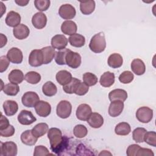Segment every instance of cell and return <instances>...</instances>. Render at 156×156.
I'll return each mask as SVG.
<instances>
[{"label": "cell", "instance_id": "obj_20", "mask_svg": "<svg viewBox=\"0 0 156 156\" xmlns=\"http://www.w3.org/2000/svg\"><path fill=\"white\" fill-rule=\"evenodd\" d=\"M77 27L75 22L71 20H66L63 22L61 26V30L63 34L72 35L77 32Z\"/></svg>", "mask_w": 156, "mask_h": 156}, {"label": "cell", "instance_id": "obj_14", "mask_svg": "<svg viewBox=\"0 0 156 156\" xmlns=\"http://www.w3.org/2000/svg\"><path fill=\"white\" fill-rule=\"evenodd\" d=\"M68 39L63 35L57 34L51 39V46L54 49L62 50L66 48L68 44Z\"/></svg>", "mask_w": 156, "mask_h": 156}, {"label": "cell", "instance_id": "obj_15", "mask_svg": "<svg viewBox=\"0 0 156 156\" xmlns=\"http://www.w3.org/2000/svg\"><path fill=\"white\" fill-rule=\"evenodd\" d=\"M32 23L36 29H41L46 25L47 17L44 13L42 12H37L33 15Z\"/></svg>", "mask_w": 156, "mask_h": 156}, {"label": "cell", "instance_id": "obj_10", "mask_svg": "<svg viewBox=\"0 0 156 156\" xmlns=\"http://www.w3.org/2000/svg\"><path fill=\"white\" fill-rule=\"evenodd\" d=\"M34 107L36 113L41 117H47L51 112L50 104L44 101H39Z\"/></svg>", "mask_w": 156, "mask_h": 156}, {"label": "cell", "instance_id": "obj_48", "mask_svg": "<svg viewBox=\"0 0 156 156\" xmlns=\"http://www.w3.org/2000/svg\"><path fill=\"white\" fill-rule=\"evenodd\" d=\"M10 64V61L7 57L5 55H2L0 57V72L3 73L9 67Z\"/></svg>", "mask_w": 156, "mask_h": 156}, {"label": "cell", "instance_id": "obj_38", "mask_svg": "<svg viewBox=\"0 0 156 156\" xmlns=\"http://www.w3.org/2000/svg\"><path fill=\"white\" fill-rule=\"evenodd\" d=\"M70 51V49L65 48L62 50H59L58 51L55 52V55L54 57L55 61L57 64L59 65H64L66 64L65 57L66 54Z\"/></svg>", "mask_w": 156, "mask_h": 156}, {"label": "cell", "instance_id": "obj_1", "mask_svg": "<svg viewBox=\"0 0 156 156\" xmlns=\"http://www.w3.org/2000/svg\"><path fill=\"white\" fill-rule=\"evenodd\" d=\"M48 138L50 141L51 149L55 154H63L69 146V138L62 136V131L56 127H52L48 131Z\"/></svg>", "mask_w": 156, "mask_h": 156}, {"label": "cell", "instance_id": "obj_35", "mask_svg": "<svg viewBox=\"0 0 156 156\" xmlns=\"http://www.w3.org/2000/svg\"><path fill=\"white\" fill-rule=\"evenodd\" d=\"M146 132V129L143 127H137L132 132L133 140L136 143H138L144 142V137Z\"/></svg>", "mask_w": 156, "mask_h": 156}, {"label": "cell", "instance_id": "obj_30", "mask_svg": "<svg viewBox=\"0 0 156 156\" xmlns=\"http://www.w3.org/2000/svg\"><path fill=\"white\" fill-rule=\"evenodd\" d=\"M49 130L48 126L46 123L40 122L35 125L32 130V134L37 138H40L45 135Z\"/></svg>", "mask_w": 156, "mask_h": 156}, {"label": "cell", "instance_id": "obj_36", "mask_svg": "<svg viewBox=\"0 0 156 156\" xmlns=\"http://www.w3.org/2000/svg\"><path fill=\"white\" fill-rule=\"evenodd\" d=\"M2 90L8 96H16L20 91V88L17 84L9 83L4 85Z\"/></svg>", "mask_w": 156, "mask_h": 156}, {"label": "cell", "instance_id": "obj_34", "mask_svg": "<svg viewBox=\"0 0 156 156\" xmlns=\"http://www.w3.org/2000/svg\"><path fill=\"white\" fill-rule=\"evenodd\" d=\"M130 126L126 122H122L118 124L115 129V132L118 135H127L130 133Z\"/></svg>", "mask_w": 156, "mask_h": 156}, {"label": "cell", "instance_id": "obj_8", "mask_svg": "<svg viewBox=\"0 0 156 156\" xmlns=\"http://www.w3.org/2000/svg\"><path fill=\"white\" fill-rule=\"evenodd\" d=\"M58 14L64 20H71L75 17L76 11L72 5L66 4H63L60 7Z\"/></svg>", "mask_w": 156, "mask_h": 156}, {"label": "cell", "instance_id": "obj_16", "mask_svg": "<svg viewBox=\"0 0 156 156\" xmlns=\"http://www.w3.org/2000/svg\"><path fill=\"white\" fill-rule=\"evenodd\" d=\"M124 109V102L121 101H112L108 107V114L112 117L120 115Z\"/></svg>", "mask_w": 156, "mask_h": 156}, {"label": "cell", "instance_id": "obj_26", "mask_svg": "<svg viewBox=\"0 0 156 156\" xmlns=\"http://www.w3.org/2000/svg\"><path fill=\"white\" fill-rule=\"evenodd\" d=\"M107 63L112 68H118L122 66L123 58L119 54L113 53L108 57Z\"/></svg>", "mask_w": 156, "mask_h": 156}, {"label": "cell", "instance_id": "obj_49", "mask_svg": "<svg viewBox=\"0 0 156 156\" xmlns=\"http://www.w3.org/2000/svg\"><path fill=\"white\" fill-rule=\"evenodd\" d=\"M140 146L136 144H133L130 145L126 151V154L128 156H136V153L139 149L140 148Z\"/></svg>", "mask_w": 156, "mask_h": 156}, {"label": "cell", "instance_id": "obj_11", "mask_svg": "<svg viewBox=\"0 0 156 156\" xmlns=\"http://www.w3.org/2000/svg\"><path fill=\"white\" fill-rule=\"evenodd\" d=\"M92 113L91 107L87 104H80L77 108L76 115L78 119L85 121Z\"/></svg>", "mask_w": 156, "mask_h": 156}, {"label": "cell", "instance_id": "obj_18", "mask_svg": "<svg viewBox=\"0 0 156 156\" xmlns=\"http://www.w3.org/2000/svg\"><path fill=\"white\" fill-rule=\"evenodd\" d=\"M87 121L88 124L94 129L101 127L104 124L103 117L101 115L96 112L91 113Z\"/></svg>", "mask_w": 156, "mask_h": 156}, {"label": "cell", "instance_id": "obj_33", "mask_svg": "<svg viewBox=\"0 0 156 156\" xmlns=\"http://www.w3.org/2000/svg\"><path fill=\"white\" fill-rule=\"evenodd\" d=\"M42 91L45 96L51 97L57 93V88L53 82L51 81H48L43 85Z\"/></svg>", "mask_w": 156, "mask_h": 156}, {"label": "cell", "instance_id": "obj_51", "mask_svg": "<svg viewBox=\"0 0 156 156\" xmlns=\"http://www.w3.org/2000/svg\"><path fill=\"white\" fill-rule=\"evenodd\" d=\"M10 124H9V119L5 117L2 114H1V119H0V130H3L7 127H9Z\"/></svg>", "mask_w": 156, "mask_h": 156}, {"label": "cell", "instance_id": "obj_32", "mask_svg": "<svg viewBox=\"0 0 156 156\" xmlns=\"http://www.w3.org/2000/svg\"><path fill=\"white\" fill-rule=\"evenodd\" d=\"M69 44L74 47L80 48L84 46L85 43V37L79 34H74L69 37L68 38Z\"/></svg>", "mask_w": 156, "mask_h": 156}, {"label": "cell", "instance_id": "obj_3", "mask_svg": "<svg viewBox=\"0 0 156 156\" xmlns=\"http://www.w3.org/2000/svg\"><path fill=\"white\" fill-rule=\"evenodd\" d=\"M72 111V105L71 103L66 100L61 101L57 105V115L62 119L68 118Z\"/></svg>", "mask_w": 156, "mask_h": 156}, {"label": "cell", "instance_id": "obj_54", "mask_svg": "<svg viewBox=\"0 0 156 156\" xmlns=\"http://www.w3.org/2000/svg\"><path fill=\"white\" fill-rule=\"evenodd\" d=\"M99 155H112V154L110 152H109L108 151H102L99 154Z\"/></svg>", "mask_w": 156, "mask_h": 156}, {"label": "cell", "instance_id": "obj_46", "mask_svg": "<svg viewBox=\"0 0 156 156\" xmlns=\"http://www.w3.org/2000/svg\"><path fill=\"white\" fill-rule=\"evenodd\" d=\"M49 151L44 146L40 145V146H37L35 147L34 149V156H45L49 155Z\"/></svg>", "mask_w": 156, "mask_h": 156}, {"label": "cell", "instance_id": "obj_44", "mask_svg": "<svg viewBox=\"0 0 156 156\" xmlns=\"http://www.w3.org/2000/svg\"><path fill=\"white\" fill-rule=\"evenodd\" d=\"M144 141L153 147L156 146V133L154 131L146 132L144 137Z\"/></svg>", "mask_w": 156, "mask_h": 156}, {"label": "cell", "instance_id": "obj_9", "mask_svg": "<svg viewBox=\"0 0 156 156\" xmlns=\"http://www.w3.org/2000/svg\"><path fill=\"white\" fill-rule=\"evenodd\" d=\"M29 63L33 67L40 66L43 64V55L41 49H34L30 52L29 57Z\"/></svg>", "mask_w": 156, "mask_h": 156}, {"label": "cell", "instance_id": "obj_23", "mask_svg": "<svg viewBox=\"0 0 156 156\" xmlns=\"http://www.w3.org/2000/svg\"><path fill=\"white\" fill-rule=\"evenodd\" d=\"M132 71L137 76L143 75L146 71V66L143 60L140 58H135L131 63Z\"/></svg>", "mask_w": 156, "mask_h": 156}, {"label": "cell", "instance_id": "obj_6", "mask_svg": "<svg viewBox=\"0 0 156 156\" xmlns=\"http://www.w3.org/2000/svg\"><path fill=\"white\" fill-rule=\"evenodd\" d=\"M17 145L13 141L1 142V155L2 156H16L17 155Z\"/></svg>", "mask_w": 156, "mask_h": 156}, {"label": "cell", "instance_id": "obj_12", "mask_svg": "<svg viewBox=\"0 0 156 156\" xmlns=\"http://www.w3.org/2000/svg\"><path fill=\"white\" fill-rule=\"evenodd\" d=\"M36 120L37 119L32 113L26 110H21L18 116V121L22 125H30Z\"/></svg>", "mask_w": 156, "mask_h": 156}, {"label": "cell", "instance_id": "obj_41", "mask_svg": "<svg viewBox=\"0 0 156 156\" xmlns=\"http://www.w3.org/2000/svg\"><path fill=\"white\" fill-rule=\"evenodd\" d=\"M80 80L75 77H73L71 80L67 84L63 86V91L68 94H73L74 93V90L77 83Z\"/></svg>", "mask_w": 156, "mask_h": 156}, {"label": "cell", "instance_id": "obj_21", "mask_svg": "<svg viewBox=\"0 0 156 156\" xmlns=\"http://www.w3.org/2000/svg\"><path fill=\"white\" fill-rule=\"evenodd\" d=\"M3 109L7 116H13L17 112L18 105L15 101L7 100L3 103Z\"/></svg>", "mask_w": 156, "mask_h": 156}, {"label": "cell", "instance_id": "obj_2", "mask_svg": "<svg viewBox=\"0 0 156 156\" xmlns=\"http://www.w3.org/2000/svg\"><path fill=\"white\" fill-rule=\"evenodd\" d=\"M89 48L94 53H101L106 48L105 35L102 32L95 34L91 38Z\"/></svg>", "mask_w": 156, "mask_h": 156}, {"label": "cell", "instance_id": "obj_52", "mask_svg": "<svg viewBox=\"0 0 156 156\" xmlns=\"http://www.w3.org/2000/svg\"><path fill=\"white\" fill-rule=\"evenodd\" d=\"M0 36H1V46H0V48H1L6 44L7 41V39L6 36L3 35L2 34H1Z\"/></svg>", "mask_w": 156, "mask_h": 156}, {"label": "cell", "instance_id": "obj_17", "mask_svg": "<svg viewBox=\"0 0 156 156\" xmlns=\"http://www.w3.org/2000/svg\"><path fill=\"white\" fill-rule=\"evenodd\" d=\"M13 33L16 38L18 40H23L29 36L30 30L27 26L23 24H20L13 28Z\"/></svg>", "mask_w": 156, "mask_h": 156}, {"label": "cell", "instance_id": "obj_5", "mask_svg": "<svg viewBox=\"0 0 156 156\" xmlns=\"http://www.w3.org/2000/svg\"><path fill=\"white\" fill-rule=\"evenodd\" d=\"M66 64L71 68L76 69L80 66L82 58L78 52L69 51L66 55L65 57Z\"/></svg>", "mask_w": 156, "mask_h": 156}, {"label": "cell", "instance_id": "obj_4", "mask_svg": "<svg viewBox=\"0 0 156 156\" xmlns=\"http://www.w3.org/2000/svg\"><path fill=\"white\" fill-rule=\"evenodd\" d=\"M136 118L142 123H148L153 118V110L148 107H140L136 110Z\"/></svg>", "mask_w": 156, "mask_h": 156}, {"label": "cell", "instance_id": "obj_13", "mask_svg": "<svg viewBox=\"0 0 156 156\" xmlns=\"http://www.w3.org/2000/svg\"><path fill=\"white\" fill-rule=\"evenodd\" d=\"M7 57L9 61L15 64H20L23 62V55L22 51L18 48H12L7 54Z\"/></svg>", "mask_w": 156, "mask_h": 156}, {"label": "cell", "instance_id": "obj_25", "mask_svg": "<svg viewBox=\"0 0 156 156\" xmlns=\"http://www.w3.org/2000/svg\"><path fill=\"white\" fill-rule=\"evenodd\" d=\"M115 74L110 71H106L100 77L99 83L104 87H110L115 82Z\"/></svg>", "mask_w": 156, "mask_h": 156}, {"label": "cell", "instance_id": "obj_39", "mask_svg": "<svg viewBox=\"0 0 156 156\" xmlns=\"http://www.w3.org/2000/svg\"><path fill=\"white\" fill-rule=\"evenodd\" d=\"M83 82L88 87L94 86L98 83V77L91 73H85L83 75Z\"/></svg>", "mask_w": 156, "mask_h": 156}, {"label": "cell", "instance_id": "obj_42", "mask_svg": "<svg viewBox=\"0 0 156 156\" xmlns=\"http://www.w3.org/2000/svg\"><path fill=\"white\" fill-rule=\"evenodd\" d=\"M88 90L89 87L84 82L83 83L80 81L77 83L74 93L78 96H83L88 93Z\"/></svg>", "mask_w": 156, "mask_h": 156}, {"label": "cell", "instance_id": "obj_43", "mask_svg": "<svg viewBox=\"0 0 156 156\" xmlns=\"http://www.w3.org/2000/svg\"><path fill=\"white\" fill-rule=\"evenodd\" d=\"M134 78L133 74L130 71H125L122 72L119 76V80L124 84L130 83Z\"/></svg>", "mask_w": 156, "mask_h": 156}, {"label": "cell", "instance_id": "obj_27", "mask_svg": "<svg viewBox=\"0 0 156 156\" xmlns=\"http://www.w3.org/2000/svg\"><path fill=\"white\" fill-rule=\"evenodd\" d=\"M55 78L57 82L60 85L63 86L69 83L73 77L69 71L66 70H60L56 74Z\"/></svg>", "mask_w": 156, "mask_h": 156}, {"label": "cell", "instance_id": "obj_22", "mask_svg": "<svg viewBox=\"0 0 156 156\" xmlns=\"http://www.w3.org/2000/svg\"><path fill=\"white\" fill-rule=\"evenodd\" d=\"M108 98L111 102L114 101L124 102L127 98V93L122 89H115L109 93Z\"/></svg>", "mask_w": 156, "mask_h": 156}, {"label": "cell", "instance_id": "obj_45", "mask_svg": "<svg viewBox=\"0 0 156 156\" xmlns=\"http://www.w3.org/2000/svg\"><path fill=\"white\" fill-rule=\"evenodd\" d=\"M49 0H35L34 5L37 10L43 12L47 10L50 6Z\"/></svg>", "mask_w": 156, "mask_h": 156}, {"label": "cell", "instance_id": "obj_28", "mask_svg": "<svg viewBox=\"0 0 156 156\" xmlns=\"http://www.w3.org/2000/svg\"><path fill=\"white\" fill-rule=\"evenodd\" d=\"M43 55V64H48L51 63L55 55V51L52 46H46L41 49Z\"/></svg>", "mask_w": 156, "mask_h": 156}, {"label": "cell", "instance_id": "obj_50", "mask_svg": "<svg viewBox=\"0 0 156 156\" xmlns=\"http://www.w3.org/2000/svg\"><path fill=\"white\" fill-rule=\"evenodd\" d=\"M142 155H148V156H154V154L153 151L148 148H143L140 147L138 151L136 156H142Z\"/></svg>", "mask_w": 156, "mask_h": 156}, {"label": "cell", "instance_id": "obj_37", "mask_svg": "<svg viewBox=\"0 0 156 156\" xmlns=\"http://www.w3.org/2000/svg\"><path fill=\"white\" fill-rule=\"evenodd\" d=\"M24 80L30 84H37L41 80V75L35 71H29L26 74Z\"/></svg>", "mask_w": 156, "mask_h": 156}, {"label": "cell", "instance_id": "obj_7", "mask_svg": "<svg viewBox=\"0 0 156 156\" xmlns=\"http://www.w3.org/2000/svg\"><path fill=\"white\" fill-rule=\"evenodd\" d=\"M40 101L38 95L34 91H27L25 93L21 98L23 105L26 107H34Z\"/></svg>", "mask_w": 156, "mask_h": 156}, {"label": "cell", "instance_id": "obj_19", "mask_svg": "<svg viewBox=\"0 0 156 156\" xmlns=\"http://www.w3.org/2000/svg\"><path fill=\"white\" fill-rule=\"evenodd\" d=\"M21 22V16L20 15L15 12L10 11L5 18V23L8 26L15 27L19 24Z\"/></svg>", "mask_w": 156, "mask_h": 156}, {"label": "cell", "instance_id": "obj_40", "mask_svg": "<svg viewBox=\"0 0 156 156\" xmlns=\"http://www.w3.org/2000/svg\"><path fill=\"white\" fill-rule=\"evenodd\" d=\"M88 133L87 127L82 124L76 125L73 129V133L74 136L78 138H84Z\"/></svg>", "mask_w": 156, "mask_h": 156}, {"label": "cell", "instance_id": "obj_47", "mask_svg": "<svg viewBox=\"0 0 156 156\" xmlns=\"http://www.w3.org/2000/svg\"><path fill=\"white\" fill-rule=\"evenodd\" d=\"M15 132V130L14 127L12 125H10L7 128L3 130H0V135L3 137H10L14 135Z\"/></svg>", "mask_w": 156, "mask_h": 156}, {"label": "cell", "instance_id": "obj_24", "mask_svg": "<svg viewBox=\"0 0 156 156\" xmlns=\"http://www.w3.org/2000/svg\"><path fill=\"white\" fill-rule=\"evenodd\" d=\"M37 140L38 138L32 134L31 130H25L21 135V142L27 146H34L37 143Z\"/></svg>", "mask_w": 156, "mask_h": 156}, {"label": "cell", "instance_id": "obj_31", "mask_svg": "<svg viewBox=\"0 0 156 156\" xmlns=\"http://www.w3.org/2000/svg\"><path fill=\"white\" fill-rule=\"evenodd\" d=\"M95 9L94 1L80 2V10L82 14L88 15L92 13Z\"/></svg>", "mask_w": 156, "mask_h": 156}, {"label": "cell", "instance_id": "obj_53", "mask_svg": "<svg viewBox=\"0 0 156 156\" xmlns=\"http://www.w3.org/2000/svg\"><path fill=\"white\" fill-rule=\"evenodd\" d=\"M15 2L20 6H25L29 3V1H24V0H20V1L15 0Z\"/></svg>", "mask_w": 156, "mask_h": 156}, {"label": "cell", "instance_id": "obj_29", "mask_svg": "<svg viewBox=\"0 0 156 156\" xmlns=\"http://www.w3.org/2000/svg\"><path fill=\"white\" fill-rule=\"evenodd\" d=\"M8 79L10 83L15 84L21 83L24 79L23 73L20 69H13L8 75Z\"/></svg>", "mask_w": 156, "mask_h": 156}]
</instances>
